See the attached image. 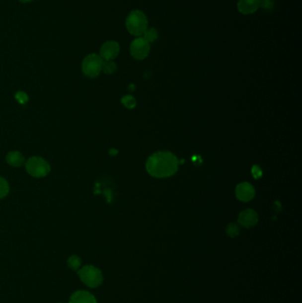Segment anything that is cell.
<instances>
[{"instance_id":"obj_6","label":"cell","mask_w":302,"mask_h":303,"mask_svg":"<svg viewBox=\"0 0 302 303\" xmlns=\"http://www.w3.org/2000/svg\"><path fill=\"white\" fill-rule=\"evenodd\" d=\"M130 49L132 57L138 61H142L149 55L150 44L144 37H139L131 42Z\"/></svg>"},{"instance_id":"obj_17","label":"cell","mask_w":302,"mask_h":303,"mask_svg":"<svg viewBox=\"0 0 302 303\" xmlns=\"http://www.w3.org/2000/svg\"><path fill=\"white\" fill-rule=\"evenodd\" d=\"M68 264H69L70 269L76 271L81 265V259L79 258L76 255H72L68 260Z\"/></svg>"},{"instance_id":"obj_3","label":"cell","mask_w":302,"mask_h":303,"mask_svg":"<svg viewBox=\"0 0 302 303\" xmlns=\"http://www.w3.org/2000/svg\"><path fill=\"white\" fill-rule=\"evenodd\" d=\"M78 275L82 282L91 288L99 287L103 282L102 272L92 265H87L78 271Z\"/></svg>"},{"instance_id":"obj_5","label":"cell","mask_w":302,"mask_h":303,"mask_svg":"<svg viewBox=\"0 0 302 303\" xmlns=\"http://www.w3.org/2000/svg\"><path fill=\"white\" fill-rule=\"evenodd\" d=\"M102 58L98 54H90L86 56L82 62V69L83 74L89 77H96L102 71Z\"/></svg>"},{"instance_id":"obj_21","label":"cell","mask_w":302,"mask_h":303,"mask_svg":"<svg viewBox=\"0 0 302 303\" xmlns=\"http://www.w3.org/2000/svg\"><path fill=\"white\" fill-rule=\"evenodd\" d=\"M109 153H110L111 155H115V154H117V153H118V151H117V150H115V149H111L110 152H109Z\"/></svg>"},{"instance_id":"obj_14","label":"cell","mask_w":302,"mask_h":303,"mask_svg":"<svg viewBox=\"0 0 302 303\" xmlns=\"http://www.w3.org/2000/svg\"><path fill=\"white\" fill-rule=\"evenodd\" d=\"M102 70L106 75H111L115 73L117 70V65L113 61H104L103 62Z\"/></svg>"},{"instance_id":"obj_11","label":"cell","mask_w":302,"mask_h":303,"mask_svg":"<svg viewBox=\"0 0 302 303\" xmlns=\"http://www.w3.org/2000/svg\"><path fill=\"white\" fill-rule=\"evenodd\" d=\"M70 303H97V301L89 292L77 291L71 295Z\"/></svg>"},{"instance_id":"obj_19","label":"cell","mask_w":302,"mask_h":303,"mask_svg":"<svg viewBox=\"0 0 302 303\" xmlns=\"http://www.w3.org/2000/svg\"><path fill=\"white\" fill-rule=\"evenodd\" d=\"M260 7L266 11H272L275 8L274 0H260Z\"/></svg>"},{"instance_id":"obj_15","label":"cell","mask_w":302,"mask_h":303,"mask_svg":"<svg viewBox=\"0 0 302 303\" xmlns=\"http://www.w3.org/2000/svg\"><path fill=\"white\" fill-rule=\"evenodd\" d=\"M226 232H227L228 236H229L230 238H235L240 232L239 226L236 225V224H229V226H227Z\"/></svg>"},{"instance_id":"obj_20","label":"cell","mask_w":302,"mask_h":303,"mask_svg":"<svg viewBox=\"0 0 302 303\" xmlns=\"http://www.w3.org/2000/svg\"><path fill=\"white\" fill-rule=\"evenodd\" d=\"M15 98L17 99V101L20 103V104H26L29 100V97L28 95L25 93L24 91H18L15 94Z\"/></svg>"},{"instance_id":"obj_7","label":"cell","mask_w":302,"mask_h":303,"mask_svg":"<svg viewBox=\"0 0 302 303\" xmlns=\"http://www.w3.org/2000/svg\"><path fill=\"white\" fill-rule=\"evenodd\" d=\"M120 53V45L116 41H107L103 44L100 48L99 56L103 61H113L118 56Z\"/></svg>"},{"instance_id":"obj_10","label":"cell","mask_w":302,"mask_h":303,"mask_svg":"<svg viewBox=\"0 0 302 303\" xmlns=\"http://www.w3.org/2000/svg\"><path fill=\"white\" fill-rule=\"evenodd\" d=\"M237 8L244 15L253 14L260 8V0H238Z\"/></svg>"},{"instance_id":"obj_9","label":"cell","mask_w":302,"mask_h":303,"mask_svg":"<svg viewBox=\"0 0 302 303\" xmlns=\"http://www.w3.org/2000/svg\"><path fill=\"white\" fill-rule=\"evenodd\" d=\"M255 194V191L253 185L249 183H241L236 188V195L240 201L248 202L253 200Z\"/></svg>"},{"instance_id":"obj_12","label":"cell","mask_w":302,"mask_h":303,"mask_svg":"<svg viewBox=\"0 0 302 303\" xmlns=\"http://www.w3.org/2000/svg\"><path fill=\"white\" fill-rule=\"evenodd\" d=\"M6 161L12 167L18 168L25 163V158L20 152L12 151L8 152V154L6 155Z\"/></svg>"},{"instance_id":"obj_13","label":"cell","mask_w":302,"mask_h":303,"mask_svg":"<svg viewBox=\"0 0 302 303\" xmlns=\"http://www.w3.org/2000/svg\"><path fill=\"white\" fill-rule=\"evenodd\" d=\"M143 37L149 44H151L158 39L159 32L155 28H149L144 33Z\"/></svg>"},{"instance_id":"obj_4","label":"cell","mask_w":302,"mask_h":303,"mask_svg":"<svg viewBox=\"0 0 302 303\" xmlns=\"http://www.w3.org/2000/svg\"><path fill=\"white\" fill-rule=\"evenodd\" d=\"M26 169L30 176L34 177H44L51 170L49 163L41 157L34 156L26 162Z\"/></svg>"},{"instance_id":"obj_2","label":"cell","mask_w":302,"mask_h":303,"mask_svg":"<svg viewBox=\"0 0 302 303\" xmlns=\"http://www.w3.org/2000/svg\"><path fill=\"white\" fill-rule=\"evenodd\" d=\"M126 28L132 36L141 37L148 29L147 17L142 11H131L126 18Z\"/></svg>"},{"instance_id":"obj_8","label":"cell","mask_w":302,"mask_h":303,"mask_svg":"<svg viewBox=\"0 0 302 303\" xmlns=\"http://www.w3.org/2000/svg\"><path fill=\"white\" fill-rule=\"evenodd\" d=\"M258 219V214L254 210L246 209L239 214L237 221L241 226L245 228H251L257 224Z\"/></svg>"},{"instance_id":"obj_16","label":"cell","mask_w":302,"mask_h":303,"mask_svg":"<svg viewBox=\"0 0 302 303\" xmlns=\"http://www.w3.org/2000/svg\"><path fill=\"white\" fill-rule=\"evenodd\" d=\"M122 103L124 107L129 109H133L136 107V99L131 95H126L122 98Z\"/></svg>"},{"instance_id":"obj_22","label":"cell","mask_w":302,"mask_h":303,"mask_svg":"<svg viewBox=\"0 0 302 303\" xmlns=\"http://www.w3.org/2000/svg\"><path fill=\"white\" fill-rule=\"evenodd\" d=\"M19 1L21 2V3H29V2H31L33 0H19Z\"/></svg>"},{"instance_id":"obj_18","label":"cell","mask_w":302,"mask_h":303,"mask_svg":"<svg viewBox=\"0 0 302 303\" xmlns=\"http://www.w3.org/2000/svg\"><path fill=\"white\" fill-rule=\"evenodd\" d=\"M8 183L3 177H0V199L4 198V197L8 194Z\"/></svg>"},{"instance_id":"obj_1","label":"cell","mask_w":302,"mask_h":303,"mask_svg":"<svg viewBox=\"0 0 302 303\" xmlns=\"http://www.w3.org/2000/svg\"><path fill=\"white\" fill-rule=\"evenodd\" d=\"M179 160L171 152H157L151 154L147 161L149 175L157 178H165L175 175L178 170Z\"/></svg>"}]
</instances>
